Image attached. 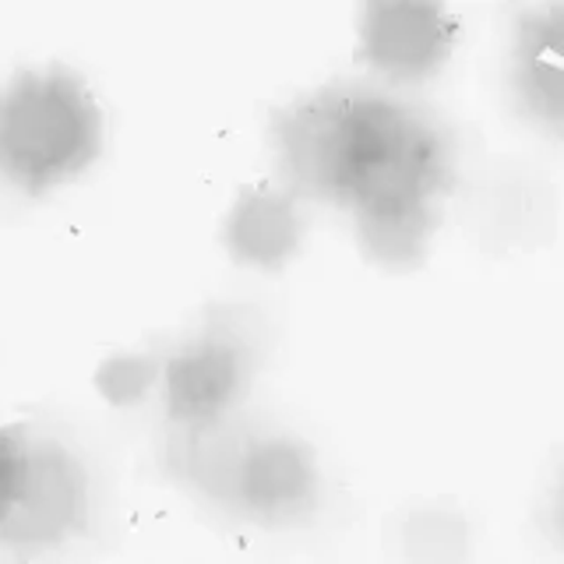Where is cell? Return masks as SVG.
Wrapping results in <instances>:
<instances>
[{
	"label": "cell",
	"instance_id": "1",
	"mask_svg": "<svg viewBox=\"0 0 564 564\" xmlns=\"http://www.w3.org/2000/svg\"><path fill=\"white\" fill-rule=\"evenodd\" d=\"M282 187L352 212L364 251L410 269L427 254L452 187V134L431 110L378 85H325L279 110Z\"/></svg>",
	"mask_w": 564,
	"mask_h": 564
},
{
	"label": "cell",
	"instance_id": "2",
	"mask_svg": "<svg viewBox=\"0 0 564 564\" xmlns=\"http://www.w3.org/2000/svg\"><path fill=\"white\" fill-rule=\"evenodd\" d=\"M102 149V110L82 75L67 67L18 70L0 85V176L40 194L75 181Z\"/></svg>",
	"mask_w": 564,
	"mask_h": 564
},
{
	"label": "cell",
	"instance_id": "3",
	"mask_svg": "<svg viewBox=\"0 0 564 564\" xmlns=\"http://www.w3.org/2000/svg\"><path fill=\"white\" fill-rule=\"evenodd\" d=\"M93 522V480L82 455L64 437L22 427L18 480L11 505L0 519V546L18 554L57 551L85 536Z\"/></svg>",
	"mask_w": 564,
	"mask_h": 564
},
{
	"label": "cell",
	"instance_id": "4",
	"mask_svg": "<svg viewBox=\"0 0 564 564\" xmlns=\"http://www.w3.org/2000/svg\"><path fill=\"white\" fill-rule=\"evenodd\" d=\"M258 375L254 317L237 307L208 311L202 328L163 360L166 423H205L240 413Z\"/></svg>",
	"mask_w": 564,
	"mask_h": 564
},
{
	"label": "cell",
	"instance_id": "5",
	"mask_svg": "<svg viewBox=\"0 0 564 564\" xmlns=\"http://www.w3.org/2000/svg\"><path fill=\"white\" fill-rule=\"evenodd\" d=\"M322 498V466L307 441L247 420L216 508L264 529H293L317 516Z\"/></svg>",
	"mask_w": 564,
	"mask_h": 564
},
{
	"label": "cell",
	"instance_id": "6",
	"mask_svg": "<svg viewBox=\"0 0 564 564\" xmlns=\"http://www.w3.org/2000/svg\"><path fill=\"white\" fill-rule=\"evenodd\" d=\"M455 32V14L445 4L378 0L360 14V53L381 78L413 85L452 57Z\"/></svg>",
	"mask_w": 564,
	"mask_h": 564
},
{
	"label": "cell",
	"instance_id": "7",
	"mask_svg": "<svg viewBox=\"0 0 564 564\" xmlns=\"http://www.w3.org/2000/svg\"><path fill=\"white\" fill-rule=\"evenodd\" d=\"M511 93L540 131H564V4L522 11L511 43Z\"/></svg>",
	"mask_w": 564,
	"mask_h": 564
},
{
	"label": "cell",
	"instance_id": "8",
	"mask_svg": "<svg viewBox=\"0 0 564 564\" xmlns=\"http://www.w3.org/2000/svg\"><path fill=\"white\" fill-rule=\"evenodd\" d=\"M223 243L229 258L247 269L275 272L304 243V208L286 187L258 184L237 194L223 219Z\"/></svg>",
	"mask_w": 564,
	"mask_h": 564
},
{
	"label": "cell",
	"instance_id": "9",
	"mask_svg": "<svg viewBox=\"0 0 564 564\" xmlns=\"http://www.w3.org/2000/svg\"><path fill=\"white\" fill-rule=\"evenodd\" d=\"M159 381H163V360L155 352H120V357L102 360L96 370L99 395L113 405H134L149 399Z\"/></svg>",
	"mask_w": 564,
	"mask_h": 564
},
{
	"label": "cell",
	"instance_id": "10",
	"mask_svg": "<svg viewBox=\"0 0 564 564\" xmlns=\"http://www.w3.org/2000/svg\"><path fill=\"white\" fill-rule=\"evenodd\" d=\"M18 452H22V427H0V519H4L14 494Z\"/></svg>",
	"mask_w": 564,
	"mask_h": 564
}]
</instances>
